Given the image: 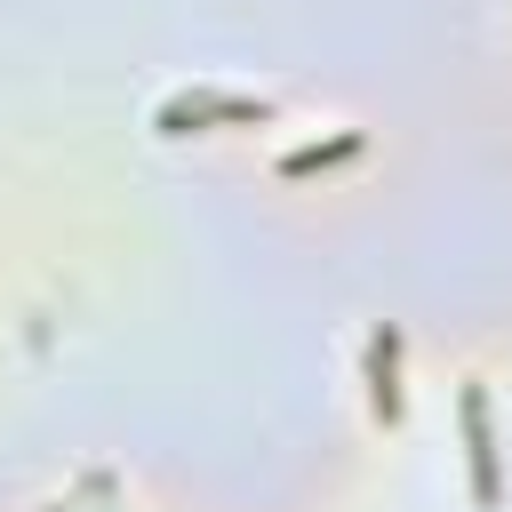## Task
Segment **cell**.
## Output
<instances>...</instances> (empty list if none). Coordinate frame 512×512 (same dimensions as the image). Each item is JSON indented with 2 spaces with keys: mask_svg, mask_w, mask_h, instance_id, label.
<instances>
[{
  "mask_svg": "<svg viewBox=\"0 0 512 512\" xmlns=\"http://www.w3.org/2000/svg\"><path fill=\"white\" fill-rule=\"evenodd\" d=\"M456 424H464V472H472V504L496 512L504 504V464H496V416H488V384L464 376L456 384Z\"/></svg>",
  "mask_w": 512,
  "mask_h": 512,
  "instance_id": "6da1fadb",
  "label": "cell"
},
{
  "mask_svg": "<svg viewBox=\"0 0 512 512\" xmlns=\"http://www.w3.org/2000/svg\"><path fill=\"white\" fill-rule=\"evenodd\" d=\"M216 120H224V128H264V120H272V104H264V96H224V88H192V96H168L152 128H160V136H192V128H216Z\"/></svg>",
  "mask_w": 512,
  "mask_h": 512,
  "instance_id": "7a4b0ae2",
  "label": "cell"
},
{
  "mask_svg": "<svg viewBox=\"0 0 512 512\" xmlns=\"http://www.w3.org/2000/svg\"><path fill=\"white\" fill-rule=\"evenodd\" d=\"M368 408L384 424H400V328H368Z\"/></svg>",
  "mask_w": 512,
  "mask_h": 512,
  "instance_id": "3957f363",
  "label": "cell"
},
{
  "mask_svg": "<svg viewBox=\"0 0 512 512\" xmlns=\"http://www.w3.org/2000/svg\"><path fill=\"white\" fill-rule=\"evenodd\" d=\"M360 152H368V136H360V128H336V136H320V144L280 152V176H320V168H344V160H360Z\"/></svg>",
  "mask_w": 512,
  "mask_h": 512,
  "instance_id": "277c9868",
  "label": "cell"
}]
</instances>
